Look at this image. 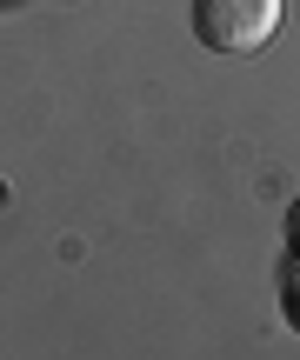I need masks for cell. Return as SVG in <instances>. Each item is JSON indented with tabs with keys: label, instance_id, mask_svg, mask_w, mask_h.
Segmentation results:
<instances>
[{
	"label": "cell",
	"instance_id": "obj_1",
	"mask_svg": "<svg viewBox=\"0 0 300 360\" xmlns=\"http://www.w3.org/2000/svg\"><path fill=\"white\" fill-rule=\"evenodd\" d=\"M280 27V0H194V40L214 53H261Z\"/></svg>",
	"mask_w": 300,
	"mask_h": 360
},
{
	"label": "cell",
	"instance_id": "obj_2",
	"mask_svg": "<svg viewBox=\"0 0 300 360\" xmlns=\"http://www.w3.org/2000/svg\"><path fill=\"white\" fill-rule=\"evenodd\" d=\"M280 307H287V321H294V334H300V260L287 267V281H280Z\"/></svg>",
	"mask_w": 300,
	"mask_h": 360
},
{
	"label": "cell",
	"instance_id": "obj_3",
	"mask_svg": "<svg viewBox=\"0 0 300 360\" xmlns=\"http://www.w3.org/2000/svg\"><path fill=\"white\" fill-rule=\"evenodd\" d=\"M287 247H294V260H300V200H294V214H287Z\"/></svg>",
	"mask_w": 300,
	"mask_h": 360
},
{
	"label": "cell",
	"instance_id": "obj_4",
	"mask_svg": "<svg viewBox=\"0 0 300 360\" xmlns=\"http://www.w3.org/2000/svg\"><path fill=\"white\" fill-rule=\"evenodd\" d=\"M0 7H7V0H0Z\"/></svg>",
	"mask_w": 300,
	"mask_h": 360
}]
</instances>
